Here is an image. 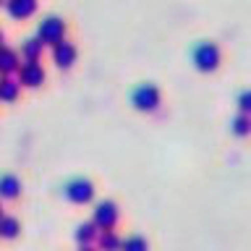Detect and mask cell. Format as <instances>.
Masks as SVG:
<instances>
[{
  "label": "cell",
  "mask_w": 251,
  "mask_h": 251,
  "mask_svg": "<svg viewBox=\"0 0 251 251\" xmlns=\"http://www.w3.org/2000/svg\"><path fill=\"white\" fill-rule=\"evenodd\" d=\"M131 102L136 110H141V113H152V110H157V105H160V89H157L154 84H141L139 89L131 94Z\"/></svg>",
  "instance_id": "cell-1"
},
{
  "label": "cell",
  "mask_w": 251,
  "mask_h": 251,
  "mask_svg": "<svg viewBox=\"0 0 251 251\" xmlns=\"http://www.w3.org/2000/svg\"><path fill=\"white\" fill-rule=\"evenodd\" d=\"M194 63H196V68L199 71H215L220 66V47L215 42H201V45H196V50H194Z\"/></svg>",
  "instance_id": "cell-2"
},
{
  "label": "cell",
  "mask_w": 251,
  "mask_h": 251,
  "mask_svg": "<svg viewBox=\"0 0 251 251\" xmlns=\"http://www.w3.org/2000/svg\"><path fill=\"white\" fill-rule=\"evenodd\" d=\"M92 194H94V188L89 180H84V178H78V180H71L68 188H66V196L71 201H78V204H84V201H89L92 199Z\"/></svg>",
  "instance_id": "cell-3"
},
{
  "label": "cell",
  "mask_w": 251,
  "mask_h": 251,
  "mask_svg": "<svg viewBox=\"0 0 251 251\" xmlns=\"http://www.w3.org/2000/svg\"><path fill=\"white\" fill-rule=\"evenodd\" d=\"M63 31H66V24H63L60 19H47V21H42V26H39V37H42L45 42L58 45L63 39Z\"/></svg>",
  "instance_id": "cell-4"
},
{
  "label": "cell",
  "mask_w": 251,
  "mask_h": 251,
  "mask_svg": "<svg viewBox=\"0 0 251 251\" xmlns=\"http://www.w3.org/2000/svg\"><path fill=\"white\" fill-rule=\"evenodd\" d=\"M52 58H55V63H58L60 68H68L71 63H74V58H76V47L71 45V42H60L55 45V50H52Z\"/></svg>",
  "instance_id": "cell-5"
},
{
  "label": "cell",
  "mask_w": 251,
  "mask_h": 251,
  "mask_svg": "<svg viewBox=\"0 0 251 251\" xmlns=\"http://www.w3.org/2000/svg\"><path fill=\"white\" fill-rule=\"evenodd\" d=\"M42 78H45V71L39 68L34 60H29L26 66L21 68V84H26V86H37V84H42Z\"/></svg>",
  "instance_id": "cell-6"
},
{
  "label": "cell",
  "mask_w": 251,
  "mask_h": 251,
  "mask_svg": "<svg viewBox=\"0 0 251 251\" xmlns=\"http://www.w3.org/2000/svg\"><path fill=\"white\" fill-rule=\"evenodd\" d=\"M34 0H8V11H11L13 19H24V16L34 13Z\"/></svg>",
  "instance_id": "cell-7"
},
{
  "label": "cell",
  "mask_w": 251,
  "mask_h": 251,
  "mask_svg": "<svg viewBox=\"0 0 251 251\" xmlns=\"http://www.w3.org/2000/svg\"><path fill=\"white\" fill-rule=\"evenodd\" d=\"M97 223L105 225V227L115 223V204H110V201L100 204V207H97Z\"/></svg>",
  "instance_id": "cell-8"
},
{
  "label": "cell",
  "mask_w": 251,
  "mask_h": 251,
  "mask_svg": "<svg viewBox=\"0 0 251 251\" xmlns=\"http://www.w3.org/2000/svg\"><path fill=\"white\" fill-rule=\"evenodd\" d=\"M16 194H19V180H16L13 176H3V178H0V196L13 199Z\"/></svg>",
  "instance_id": "cell-9"
},
{
  "label": "cell",
  "mask_w": 251,
  "mask_h": 251,
  "mask_svg": "<svg viewBox=\"0 0 251 251\" xmlns=\"http://www.w3.org/2000/svg\"><path fill=\"white\" fill-rule=\"evenodd\" d=\"M230 128H233L235 136H249V133H251V118H249L246 113H241V115L233 121Z\"/></svg>",
  "instance_id": "cell-10"
},
{
  "label": "cell",
  "mask_w": 251,
  "mask_h": 251,
  "mask_svg": "<svg viewBox=\"0 0 251 251\" xmlns=\"http://www.w3.org/2000/svg\"><path fill=\"white\" fill-rule=\"evenodd\" d=\"M16 94H19V84L11 78H3L0 81V100H16Z\"/></svg>",
  "instance_id": "cell-11"
},
{
  "label": "cell",
  "mask_w": 251,
  "mask_h": 251,
  "mask_svg": "<svg viewBox=\"0 0 251 251\" xmlns=\"http://www.w3.org/2000/svg\"><path fill=\"white\" fill-rule=\"evenodd\" d=\"M0 71H3V74L16 71V55L11 50H0Z\"/></svg>",
  "instance_id": "cell-12"
},
{
  "label": "cell",
  "mask_w": 251,
  "mask_h": 251,
  "mask_svg": "<svg viewBox=\"0 0 251 251\" xmlns=\"http://www.w3.org/2000/svg\"><path fill=\"white\" fill-rule=\"evenodd\" d=\"M123 251H147V243L141 238H128L123 243Z\"/></svg>",
  "instance_id": "cell-13"
},
{
  "label": "cell",
  "mask_w": 251,
  "mask_h": 251,
  "mask_svg": "<svg viewBox=\"0 0 251 251\" xmlns=\"http://www.w3.org/2000/svg\"><path fill=\"white\" fill-rule=\"evenodd\" d=\"M0 233L8 235V238H13L16 235V220H3V223H0Z\"/></svg>",
  "instance_id": "cell-14"
},
{
  "label": "cell",
  "mask_w": 251,
  "mask_h": 251,
  "mask_svg": "<svg viewBox=\"0 0 251 251\" xmlns=\"http://www.w3.org/2000/svg\"><path fill=\"white\" fill-rule=\"evenodd\" d=\"M238 107H241V113H251V92H243L241 97H238Z\"/></svg>",
  "instance_id": "cell-15"
},
{
  "label": "cell",
  "mask_w": 251,
  "mask_h": 251,
  "mask_svg": "<svg viewBox=\"0 0 251 251\" xmlns=\"http://www.w3.org/2000/svg\"><path fill=\"white\" fill-rule=\"evenodd\" d=\"M39 45H42V42H31V45H26V55H29V58H34V55H37Z\"/></svg>",
  "instance_id": "cell-16"
},
{
  "label": "cell",
  "mask_w": 251,
  "mask_h": 251,
  "mask_svg": "<svg viewBox=\"0 0 251 251\" xmlns=\"http://www.w3.org/2000/svg\"><path fill=\"white\" fill-rule=\"evenodd\" d=\"M0 45H3V31H0Z\"/></svg>",
  "instance_id": "cell-17"
},
{
  "label": "cell",
  "mask_w": 251,
  "mask_h": 251,
  "mask_svg": "<svg viewBox=\"0 0 251 251\" xmlns=\"http://www.w3.org/2000/svg\"><path fill=\"white\" fill-rule=\"evenodd\" d=\"M86 251H89V249H86Z\"/></svg>",
  "instance_id": "cell-18"
}]
</instances>
